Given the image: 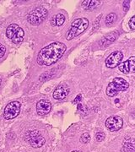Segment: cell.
<instances>
[{
    "label": "cell",
    "mask_w": 135,
    "mask_h": 152,
    "mask_svg": "<svg viewBox=\"0 0 135 152\" xmlns=\"http://www.w3.org/2000/svg\"><path fill=\"white\" fill-rule=\"evenodd\" d=\"M67 47L62 43H52L43 48L37 56V63L41 66H50L58 61L64 54Z\"/></svg>",
    "instance_id": "6da1fadb"
},
{
    "label": "cell",
    "mask_w": 135,
    "mask_h": 152,
    "mask_svg": "<svg viewBox=\"0 0 135 152\" xmlns=\"http://www.w3.org/2000/svg\"><path fill=\"white\" fill-rule=\"evenodd\" d=\"M89 26V20L86 18L76 19L73 21V23L70 26V29L68 30L66 36V39L68 41H70L74 39V37L81 35Z\"/></svg>",
    "instance_id": "7a4b0ae2"
},
{
    "label": "cell",
    "mask_w": 135,
    "mask_h": 152,
    "mask_svg": "<svg viewBox=\"0 0 135 152\" xmlns=\"http://www.w3.org/2000/svg\"><path fill=\"white\" fill-rule=\"evenodd\" d=\"M129 84L123 78L117 77L113 79L108 86L106 87V95L110 97H113L117 96L121 91H125L128 90Z\"/></svg>",
    "instance_id": "3957f363"
},
{
    "label": "cell",
    "mask_w": 135,
    "mask_h": 152,
    "mask_svg": "<svg viewBox=\"0 0 135 152\" xmlns=\"http://www.w3.org/2000/svg\"><path fill=\"white\" fill-rule=\"evenodd\" d=\"M6 35L7 37L10 39L14 44H20L24 41L25 32L18 24H11L7 28Z\"/></svg>",
    "instance_id": "277c9868"
},
{
    "label": "cell",
    "mask_w": 135,
    "mask_h": 152,
    "mask_svg": "<svg viewBox=\"0 0 135 152\" xmlns=\"http://www.w3.org/2000/svg\"><path fill=\"white\" fill-rule=\"evenodd\" d=\"M48 12L43 7H37L33 11H31L29 15L27 16L28 22L31 24L37 25L42 23L43 21L47 17Z\"/></svg>",
    "instance_id": "5b68a950"
},
{
    "label": "cell",
    "mask_w": 135,
    "mask_h": 152,
    "mask_svg": "<svg viewBox=\"0 0 135 152\" xmlns=\"http://www.w3.org/2000/svg\"><path fill=\"white\" fill-rule=\"evenodd\" d=\"M25 140L34 148H40L45 144L46 140L37 130L29 131L25 134Z\"/></svg>",
    "instance_id": "8992f818"
},
{
    "label": "cell",
    "mask_w": 135,
    "mask_h": 152,
    "mask_svg": "<svg viewBox=\"0 0 135 152\" xmlns=\"http://www.w3.org/2000/svg\"><path fill=\"white\" fill-rule=\"evenodd\" d=\"M20 107H21V105L17 101L11 102L10 103L8 104L5 107L4 112V118L7 119V120H10V119H13V118H15L19 114Z\"/></svg>",
    "instance_id": "52a82bcc"
},
{
    "label": "cell",
    "mask_w": 135,
    "mask_h": 152,
    "mask_svg": "<svg viewBox=\"0 0 135 152\" xmlns=\"http://www.w3.org/2000/svg\"><path fill=\"white\" fill-rule=\"evenodd\" d=\"M123 58V54L121 51H116L111 53L108 58H106V59L105 61L106 67L109 68H114L117 66H118Z\"/></svg>",
    "instance_id": "ba28073f"
},
{
    "label": "cell",
    "mask_w": 135,
    "mask_h": 152,
    "mask_svg": "<svg viewBox=\"0 0 135 152\" xmlns=\"http://www.w3.org/2000/svg\"><path fill=\"white\" fill-rule=\"evenodd\" d=\"M123 119L118 116H111L108 117L106 121V126L111 132H115L123 127Z\"/></svg>",
    "instance_id": "9c48e42d"
},
{
    "label": "cell",
    "mask_w": 135,
    "mask_h": 152,
    "mask_svg": "<svg viewBox=\"0 0 135 152\" xmlns=\"http://www.w3.org/2000/svg\"><path fill=\"white\" fill-rule=\"evenodd\" d=\"M118 68L123 73H134L135 71V58L132 56L129 60L125 61L124 63H121L118 65Z\"/></svg>",
    "instance_id": "30bf717a"
},
{
    "label": "cell",
    "mask_w": 135,
    "mask_h": 152,
    "mask_svg": "<svg viewBox=\"0 0 135 152\" xmlns=\"http://www.w3.org/2000/svg\"><path fill=\"white\" fill-rule=\"evenodd\" d=\"M52 109V104L48 100H40L37 104V112L38 115L44 116L48 114Z\"/></svg>",
    "instance_id": "8fae6325"
},
{
    "label": "cell",
    "mask_w": 135,
    "mask_h": 152,
    "mask_svg": "<svg viewBox=\"0 0 135 152\" xmlns=\"http://www.w3.org/2000/svg\"><path fill=\"white\" fill-rule=\"evenodd\" d=\"M69 93V88L66 85H61L57 86L53 91L52 97L56 100H62L66 98Z\"/></svg>",
    "instance_id": "7c38bea8"
},
{
    "label": "cell",
    "mask_w": 135,
    "mask_h": 152,
    "mask_svg": "<svg viewBox=\"0 0 135 152\" xmlns=\"http://www.w3.org/2000/svg\"><path fill=\"white\" fill-rule=\"evenodd\" d=\"M65 21V16L62 14H57L51 19V24L55 26H61Z\"/></svg>",
    "instance_id": "4fadbf2b"
},
{
    "label": "cell",
    "mask_w": 135,
    "mask_h": 152,
    "mask_svg": "<svg viewBox=\"0 0 135 152\" xmlns=\"http://www.w3.org/2000/svg\"><path fill=\"white\" fill-rule=\"evenodd\" d=\"M100 2H97V1H90V0H86V1H84L83 2V7L87 9V10H91L93 9H95L96 7L99 4Z\"/></svg>",
    "instance_id": "5bb4252c"
},
{
    "label": "cell",
    "mask_w": 135,
    "mask_h": 152,
    "mask_svg": "<svg viewBox=\"0 0 135 152\" xmlns=\"http://www.w3.org/2000/svg\"><path fill=\"white\" fill-rule=\"evenodd\" d=\"M116 19H117V14L115 13H111L106 18V25H111V24H113V22Z\"/></svg>",
    "instance_id": "9a60e30c"
},
{
    "label": "cell",
    "mask_w": 135,
    "mask_h": 152,
    "mask_svg": "<svg viewBox=\"0 0 135 152\" xmlns=\"http://www.w3.org/2000/svg\"><path fill=\"white\" fill-rule=\"evenodd\" d=\"M124 150L126 152H134V142L133 140H130L128 143L125 141L124 142Z\"/></svg>",
    "instance_id": "2e32d148"
},
{
    "label": "cell",
    "mask_w": 135,
    "mask_h": 152,
    "mask_svg": "<svg viewBox=\"0 0 135 152\" xmlns=\"http://www.w3.org/2000/svg\"><path fill=\"white\" fill-rule=\"evenodd\" d=\"M90 140V134H88V133L83 134L82 136H81V138H80V141L83 144H87Z\"/></svg>",
    "instance_id": "e0dca14e"
},
{
    "label": "cell",
    "mask_w": 135,
    "mask_h": 152,
    "mask_svg": "<svg viewBox=\"0 0 135 152\" xmlns=\"http://www.w3.org/2000/svg\"><path fill=\"white\" fill-rule=\"evenodd\" d=\"M129 25V27H130V29H131V30H135V17L134 16H133L132 18L130 19Z\"/></svg>",
    "instance_id": "ac0fdd59"
},
{
    "label": "cell",
    "mask_w": 135,
    "mask_h": 152,
    "mask_svg": "<svg viewBox=\"0 0 135 152\" xmlns=\"http://www.w3.org/2000/svg\"><path fill=\"white\" fill-rule=\"evenodd\" d=\"M5 52H6V48L3 44H0V59L5 54Z\"/></svg>",
    "instance_id": "d6986e66"
},
{
    "label": "cell",
    "mask_w": 135,
    "mask_h": 152,
    "mask_svg": "<svg viewBox=\"0 0 135 152\" xmlns=\"http://www.w3.org/2000/svg\"><path fill=\"white\" fill-rule=\"evenodd\" d=\"M105 139V134L104 133H102V132H98L97 134H96V140L97 141H102V140Z\"/></svg>",
    "instance_id": "ffe728a7"
},
{
    "label": "cell",
    "mask_w": 135,
    "mask_h": 152,
    "mask_svg": "<svg viewBox=\"0 0 135 152\" xmlns=\"http://www.w3.org/2000/svg\"><path fill=\"white\" fill-rule=\"evenodd\" d=\"M101 15H102V14H100L98 17H97V19H96V22L94 23V29H95V30H96V29H97V27L99 26V21H100V19H101Z\"/></svg>",
    "instance_id": "44dd1931"
},
{
    "label": "cell",
    "mask_w": 135,
    "mask_h": 152,
    "mask_svg": "<svg viewBox=\"0 0 135 152\" xmlns=\"http://www.w3.org/2000/svg\"><path fill=\"white\" fill-rule=\"evenodd\" d=\"M123 8H124V10L127 11L129 8V1H124L123 3Z\"/></svg>",
    "instance_id": "7402d4cb"
},
{
    "label": "cell",
    "mask_w": 135,
    "mask_h": 152,
    "mask_svg": "<svg viewBox=\"0 0 135 152\" xmlns=\"http://www.w3.org/2000/svg\"><path fill=\"white\" fill-rule=\"evenodd\" d=\"M81 99H82V96L81 95H78L77 97H76V98H75V100L74 101V103L77 104L79 103V102H80L81 101Z\"/></svg>",
    "instance_id": "603a6c76"
},
{
    "label": "cell",
    "mask_w": 135,
    "mask_h": 152,
    "mask_svg": "<svg viewBox=\"0 0 135 152\" xmlns=\"http://www.w3.org/2000/svg\"><path fill=\"white\" fill-rule=\"evenodd\" d=\"M71 152H81V151H71Z\"/></svg>",
    "instance_id": "cb8c5ba5"
},
{
    "label": "cell",
    "mask_w": 135,
    "mask_h": 152,
    "mask_svg": "<svg viewBox=\"0 0 135 152\" xmlns=\"http://www.w3.org/2000/svg\"><path fill=\"white\" fill-rule=\"evenodd\" d=\"M1 82H2V79H0V84H1Z\"/></svg>",
    "instance_id": "d4e9b609"
}]
</instances>
